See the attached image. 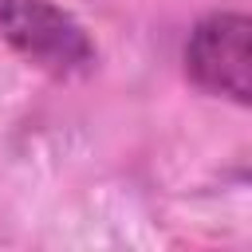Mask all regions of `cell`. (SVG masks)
<instances>
[{
    "label": "cell",
    "mask_w": 252,
    "mask_h": 252,
    "mask_svg": "<svg viewBox=\"0 0 252 252\" xmlns=\"http://www.w3.org/2000/svg\"><path fill=\"white\" fill-rule=\"evenodd\" d=\"M248 16L244 12H213L205 16L189 43H185V75L220 98H232L236 106H248L252 79H248Z\"/></svg>",
    "instance_id": "7a4b0ae2"
},
{
    "label": "cell",
    "mask_w": 252,
    "mask_h": 252,
    "mask_svg": "<svg viewBox=\"0 0 252 252\" xmlns=\"http://www.w3.org/2000/svg\"><path fill=\"white\" fill-rule=\"evenodd\" d=\"M0 35L32 67L55 79H75L94 67L91 35L51 0H0Z\"/></svg>",
    "instance_id": "6da1fadb"
}]
</instances>
